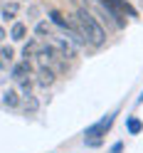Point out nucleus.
I'll use <instances>...</instances> for the list:
<instances>
[{
	"mask_svg": "<svg viewBox=\"0 0 143 153\" xmlns=\"http://www.w3.org/2000/svg\"><path fill=\"white\" fill-rule=\"evenodd\" d=\"M74 22H77V27L82 30V35L87 37V42L101 47L104 42H106V32H104V27L99 25V20L94 17L87 7H77V13H74Z\"/></svg>",
	"mask_w": 143,
	"mask_h": 153,
	"instance_id": "f257e3e1",
	"label": "nucleus"
},
{
	"mask_svg": "<svg viewBox=\"0 0 143 153\" xmlns=\"http://www.w3.org/2000/svg\"><path fill=\"white\" fill-rule=\"evenodd\" d=\"M113 119H116V111L106 114V116L99 119L96 123H94V126H89V128H87V133H84V136H87V141H89V138H101V136H106V131L113 126Z\"/></svg>",
	"mask_w": 143,
	"mask_h": 153,
	"instance_id": "f03ea898",
	"label": "nucleus"
},
{
	"mask_svg": "<svg viewBox=\"0 0 143 153\" xmlns=\"http://www.w3.org/2000/svg\"><path fill=\"white\" fill-rule=\"evenodd\" d=\"M52 45H54V50L59 52V57H69V59H74L77 57V47H74V42L72 40H67V37H54L52 35Z\"/></svg>",
	"mask_w": 143,
	"mask_h": 153,
	"instance_id": "7ed1b4c3",
	"label": "nucleus"
},
{
	"mask_svg": "<svg viewBox=\"0 0 143 153\" xmlns=\"http://www.w3.org/2000/svg\"><path fill=\"white\" fill-rule=\"evenodd\" d=\"M37 84H40V87H50V84H54V69H52V67L42 64L40 69H37Z\"/></svg>",
	"mask_w": 143,
	"mask_h": 153,
	"instance_id": "20e7f679",
	"label": "nucleus"
},
{
	"mask_svg": "<svg viewBox=\"0 0 143 153\" xmlns=\"http://www.w3.org/2000/svg\"><path fill=\"white\" fill-rule=\"evenodd\" d=\"M10 76H13L15 82L27 79V76H30V62H17V64H13V67H10Z\"/></svg>",
	"mask_w": 143,
	"mask_h": 153,
	"instance_id": "39448f33",
	"label": "nucleus"
},
{
	"mask_svg": "<svg viewBox=\"0 0 143 153\" xmlns=\"http://www.w3.org/2000/svg\"><path fill=\"white\" fill-rule=\"evenodd\" d=\"M3 104H5L7 109H17V106H20V91L5 89V91H3Z\"/></svg>",
	"mask_w": 143,
	"mask_h": 153,
	"instance_id": "423d86ee",
	"label": "nucleus"
},
{
	"mask_svg": "<svg viewBox=\"0 0 143 153\" xmlns=\"http://www.w3.org/2000/svg\"><path fill=\"white\" fill-rule=\"evenodd\" d=\"M13 57H15L13 47H0V69H10V67L15 64Z\"/></svg>",
	"mask_w": 143,
	"mask_h": 153,
	"instance_id": "0eeeda50",
	"label": "nucleus"
},
{
	"mask_svg": "<svg viewBox=\"0 0 143 153\" xmlns=\"http://www.w3.org/2000/svg\"><path fill=\"white\" fill-rule=\"evenodd\" d=\"M17 13H20V5H17V3H5V5H3V10H0L3 20H10V22L17 17Z\"/></svg>",
	"mask_w": 143,
	"mask_h": 153,
	"instance_id": "6e6552de",
	"label": "nucleus"
},
{
	"mask_svg": "<svg viewBox=\"0 0 143 153\" xmlns=\"http://www.w3.org/2000/svg\"><path fill=\"white\" fill-rule=\"evenodd\" d=\"M35 35H37V37H42V40L52 37V35H54V30H52V22H47V20L37 22V25H35Z\"/></svg>",
	"mask_w": 143,
	"mask_h": 153,
	"instance_id": "1a4fd4ad",
	"label": "nucleus"
},
{
	"mask_svg": "<svg viewBox=\"0 0 143 153\" xmlns=\"http://www.w3.org/2000/svg\"><path fill=\"white\" fill-rule=\"evenodd\" d=\"M25 35H27V25L25 22H13V27H10V37H13V40L15 42H22Z\"/></svg>",
	"mask_w": 143,
	"mask_h": 153,
	"instance_id": "9d476101",
	"label": "nucleus"
},
{
	"mask_svg": "<svg viewBox=\"0 0 143 153\" xmlns=\"http://www.w3.org/2000/svg\"><path fill=\"white\" fill-rule=\"evenodd\" d=\"M126 131L131 133V136H138V133L143 131V123H141V119H136V116H131V119L126 121Z\"/></svg>",
	"mask_w": 143,
	"mask_h": 153,
	"instance_id": "9b49d317",
	"label": "nucleus"
},
{
	"mask_svg": "<svg viewBox=\"0 0 143 153\" xmlns=\"http://www.w3.org/2000/svg\"><path fill=\"white\" fill-rule=\"evenodd\" d=\"M25 109L30 111V114H35L37 109H40V101H37V99L32 97V94H27V97H25Z\"/></svg>",
	"mask_w": 143,
	"mask_h": 153,
	"instance_id": "f8f14e48",
	"label": "nucleus"
},
{
	"mask_svg": "<svg viewBox=\"0 0 143 153\" xmlns=\"http://www.w3.org/2000/svg\"><path fill=\"white\" fill-rule=\"evenodd\" d=\"M121 151H123V143H121V141H116V143L111 146V151H109V153H121Z\"/></svg>",
	"mask_w": 143,
	"mask_h": 153,
	"instance_id": "ddd939ff",
	"label": "nucleus"
},
{
	"mask_svg": "<svg viewBox=\"0 0 143 153\" xmlns=\"http://www.w3.org/2000/svg\"><path fill=\"white\" fill-rule=\"evenodd\" d=\"M3 40H5V27H0V45H3Z\"/></svg>",
	"mask_w": 143,
	"mask_h": 153,
	"instance_id": "4468645a",
	"label": "nucleus"
},
{
	"mask_svg": "<svg viewBox=\"0 0 143 153\" xmlns=\"http://www.w3.org/2000/svg\"><path fill=\"white\" fill-rule=\"evenodd\" d=\"M136 104H143V91H141V97H138V101Z\"/></svg>",
	"mask_w": 143,
	"mask_h": 153,
	"instance_id": "2eb2a0df",
	"label": "nucleus"
}]
</instances>
